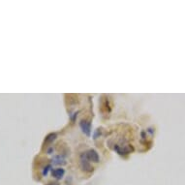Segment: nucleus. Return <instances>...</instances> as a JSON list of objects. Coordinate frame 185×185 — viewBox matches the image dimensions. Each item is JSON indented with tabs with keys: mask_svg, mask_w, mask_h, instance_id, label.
<instances>
[{
	"mask_svg": "<svg viewBox=\"0 0 185 185\" xmlns=\"http://www.w3.org/2000/svg\"><path fill=\"white\" fill-rule=\"evenodd\" d=\"M47 185H59V183L58 182H49Z\"/></svg>",
	"mask_w": 185,
	"mask_h": 185,
	"instance_id": "nucleus-8",
	"label": "nucleus"
},
{
	"mask_svg": "<svg viewBox=\"0 0 185 185\" xmlns=\"http://www.w3.org/2000/svg\"><path fill=\"white\" fill-rule=\"evenodd\" d=\"M85 157L87 158V160L95 162V163H98V162H99V155L94 149L88 150L87 152H85Z\"/></svg>",
	"mask_w": 185,
	"mask_h": 185,
	"instance_id": "nucleus-3",
	"label": "nucleus"
},
{
	"mask_svg": "<svg viewBox=\"0 0 185 185\" xmlns=\"http://www.w3.org/2000/svg\"><path fill=\"white\" fill-rule=\"evenodd\" d=\"M55 139H56V134H53V133L49 134V135H48L46 138V143H52Z\"/></svg>",
	"mask_w": 185,
	"mask_h": 185,
	"instance_id": "nucleus-6",
	"label": "nucleus"
},
{
	"mask_svg": "<svg viewBox=\"0 0 185 185\" xmlns=\"http://www.w3.org/2000/svg\"><path fill=\"white\" fill-rule=\"evenodd\" d=\"M65 173V171L64 169H61V168H59V169H55L53 171V176L55 177L56 179H61L63 177Z\"/></svg>",
	"mask_w": 185,
	"mask_h": 185,
	"instance_id": "nucleus-4",
	"label": "nucleus"
},
{
	"mask_svg": "<svg viewBox=\"0 0 185 185\" xmlns=\"http://www.w3.org/2000/svg\"><path fill=\"white\" fill-rule=\"evenodd\" d=\"M53 164H55V165H65L66 161L61 156H55L53 158Z\"/></svg>",
	"mask_w": 185,
	"mask_h": 185,
	"instance_id": "nucleus-5",
	"label": "nucleus"
},
{
	"mask_svg": "<svg viewBox=\"0 0 185 185\" xmlns=\"http://www.w3.org/2000/svg\"><path fill=\"white\" fill-rule=\"evenodd\" d=\"M81 168L82 169V171H85V172H92L93 171V168L91 167L90 164H89V161L87 160L85 153H82L81 155Z\"/></svg>",
	"mask_w": 185,
	"mask_h": 185,
	"instance_id": "nucleus-1",
	"label": "nucleus"
},
{
	"mask_svg": "<svg viewBox=\"0 0 185 185\" xmlns=\"http://www.w3.org/2000/svg\"><path fill=\"white\" fill-rule=\"evenodd\" d=\"M80 126L82 128V132L85 134L86 136H90V133H91V124L90 122L87 121V120H82L80 122Z\"/></svg>",
	"mask_w": 185,
	"mask_h": 185,
	"instance_id": "nucleus-2",
	"label": "nucleus"
},
{
	"mask_svg": "<svg viewBox=\"0 0 185 185\" xmlns=\"http://www.w3.org/2000/svg\"><path fill=\"white\" fill-rule=\"evenodd\" d=\"M49 169H50V166H48V167L45 168L44 171H43V175H44V176H47V175H48V172L49 171Z\"/></svg>",
	"mask_w": 185,
	"mask_h": 185,
	"instance_id": "nucleus-7",
	"label": "nucleus"
}]
</instances>
